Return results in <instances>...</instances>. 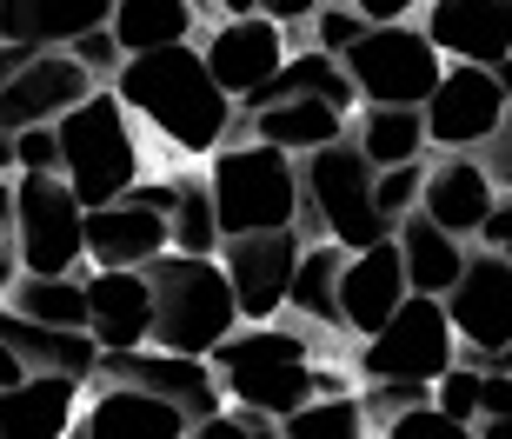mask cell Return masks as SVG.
I'll return each mask as SVG.
<instances>
[{
  "instance_id": "ba28073f",
  "label": "cell",
  "mask_w": 512,
  "mask_h": 439,
  "mask_svg": "<svg viewBox=\"0 0 512 439\" xmlns=\"http://www.w3.org/2000/svg\"><path fill=\"white\" fill-rule=\"evenodd\" d=\"M14 233L20 273H94L87 267V207L60 173H14Z\"/></svg>"
},
{
  "instance_id": "5b68a950",
  "label": "cell",
  "mask_w": 512,
  "mask_h": 439,
  "mask_svg": "<svg viewBox=\"0 0 512 439\" xmlns=\"http://www.w3.org/2000/svg\"><path fill=\"white\" fill-rule=\"evenodd\" d=\"M60 180L80 193V207H114L147 180V153H140V120L120 107L114 87H100L87 107L60 120Z\"/></svg>"
},
{
  "instance_id": "4fadbf2b",
  "label": "cell",
  "mask_w": 512,
  "mask_h": 439,
  "mask_svg": "<svg viewBox=\"0 0 512 439\" xmlns=\"http://www.w3.org/2000/svg\"><path fill=\"white\" fill-rule=\"evenodd\" d=\"M446 313L459 326V360H486V353L512 346V260L473 247L466 280L446 293Z\"/></svg>"
},
{
  "instance_id": "7a4b0ae2",
  "label": "cell",
  "mask_w": 512,
  "mask_h": 439,
  "mask_svg": "<svg viewBox=\"0 0 512 439\" xmlns=\"http://www.w3.org/2000/svg\"><path fill=\"white\" fill-rule=\"evenodd\" d=\"M320 333H306L300 320H266V326H240L220 353H213V373H220V393L227 406L253 413V420H293L306 400H326V393H353L340 386L333 366H320Z\"/></svg>"
},
{
  "instance_id": "ee69618b",
  "label": "cell",
  "mask_w": 512,
  "mask_h": 439,
  "mask_svg": "<svg viewBox=\"0 0 512 439\" xmlns=\"http://www.w3.org/2000/svg\"><path fill=\"white\" fill-rule=\"evenodd\" d=\"M479 247L499 253V260H512V193H499L493 220H486V233H479Z\"/></svg>"
},
{
  "instance_id": "c3c4849f",
  "label": "cell",
  "mask_w": 512,
  "mask_h": 439,
  "mask_svg": "<svg viewBox=\"0 0 512 439\" xmlns=\"http://www.w3.org/2000/svg\"><path fill=\"white\" fill-rule=\"evenodd\" d=\"M27 67H34V47H7V40H0V87L14 74H27Z\"/></svg>"
},
{
  "instance_id": "60d3db41",
  "label": "cell",
  "mask_w": 512,
  "mask_h": 439,
  "mask_svg": "<svg viewBox=\"0 0 512 439\" xmlns=\"http://www.w3.org/2000/svg\"><path fill=\"white\" fill-rule=\"evenodd\" d=\"M20 280V233H14V187L0 180V300Z\"/></svg>"
},
{
  "instance_id": "484cf974",
  "label": "cell",
  "mask_w": 512,
  "mask_h": 439,
  "mask_svg": "<svg viewBox=\"0 0 512 439\" xmlns=\"http://www.w3.org/2000/svg\"><path fill=\"white\" fill-rule=\"evenodd\" d=\"M240 134L306 160V153H320V147H340V140L353 134V114L326 107V100H280V107H266V114H247Z\"/></svg>"
},
{
  "instance_id": "30bf717a",
  "label": "cell",
  "mask_w": 512,
  "mask_h": 439,
  "mask_svg": "<svg viewBox=\"0 0 512 439\" xmlns=\"http://www.w3.org/2000/svg\"><path fill=\"white\" fill-rule=\"evenodd\" d=\"M300 260H306V233H300V227H286V233H247V240H227V247H220V267H227V280H233L240 320H247V326L286 320V300H293Z\"/></svg>"
},
{
  "instance_id": "f6af8a7d",
  "label": "cell",
  "mask_w": 512,
  "mask_h": 439,
  "mask_svg": "<svg viewBox=\"0 0 512 439\" xmlns=\"http://www.w3.org/2000/svg\"><path fill=\"white\" fill-rule=\"evenodd\" d=\"M127 200H140V207H153V213H167V220H173V200H180V180H140V187H133Z\"/></svg>"
},
{
  "instance_id": "d590c367",
  "label": "cell",
  "mask_w": 512,
  "mask_h": 439,
  "mask_svg": "<svg viewBox=\"0 0 512 439\" xmlns=\"http://www.w3.org/2000/svg\"><path fill=\"white\" fill-rule=\"evenodd\" d=\"M426 173H433V160H413V167H386L380 173V213H386L393 233L419 213V200H426Z\"/></svg>"
},
{
  "instance_id": "1f68e13d",
  "label": "cell",
  "mask_w": 512,
  "mask_h": 439,
  "mask_svg": "<svg viewBox=\"0 0 512 439\" xmlns=\"http://www.w3.org/2000/svg\"><path fill=\"white\" fill-rule=\"evenodd\" d=\"M227 233H220V207H213L207 173H180V200H173V253L193 260H220Z\"/></svg>"
},
{
  "instance_id": "f1b7e54d",
  "label": "cell",
  "mask_w": 512,
  "mask_h": 439,
  "mask_svg": "<svg viewBox=\"0 0 512 439\" xmlns=\"http://www.w3.org/2000/svg\"><path fill=\"white\" fill-rule=\"evenodd\" d=\"M107 27H114L127 60L133 54H167V47H193L200 7H193V0H120Z\"/></svg>"
},
{
  "instance_id": "8992f818",
  "label": "cell",
  "mask_w": 512,
  "mask_h": 439,
  "mask_svg": "<svg viewBox=\"0 0 512 439\" xmlns=\"http://www.w3.org/2000/svg\"><path fill=\"white\" fill-rule=\"evenodd\" d=\"M207 187L213 207H220V233L227 240H247V233H286L300 227V160L266 140H227V147L207 160Z\"/></svg>"
},
{
  "instance_id": "6da1fadb",
  "label": "cell",
  "mask_w": 512,
  "mask_h": 439,
  "mask_svg": "<svg viewBox=\"0 0 512 439\" xmlns=\"http://www.w3.org/2000/svg\"><path fill=\"white\" fill-rule=\"evenodd\" d=\"M114 94L153 140H167L187 160H213L227 140H240V100L213 80L200 40L193 47H167V54H133L120 67Z\"/></svg>"
},
{
  "instance_id": "f907efd6",
  "label": "cell",
  "mask_w": 512,
  "mask_h": 439,
  "mask_svg": "<svg viewBox=\"0 0 512 439\" xmlns=\"http://www.w3.org/2000/svg\"><path fill=\"white\" fill-rule=\"evenodd\" d=\"M220 20H247V14H266V0H213Z\"/></svg>"
},
{
  "instance_id": "681fc988",
  "label": "cell",
  "mask_w": 512,
  "mask_h": 439,
  "mask_svg": "<svg viewBox=\"0 0 512 439\" xmlns=\"http://www.w3.org/2000/svg\"><path fill=\"white\" fill-rule=\"evenodd\" d=\"M20 380H34V373H27V366H20V360H14V346L0 340V393H14V386H20Z\"/></svg>"
},
{
  "instance_id": "816d5d0a",
  "label": "cell",
  "mask_w": 512,
  "mask_h": 439,
  "mask_svg": "<svg viewBox=\"0 0 512 439\" xmlns=\"http://www.w3.org/2000/svg\"><path fill=\"white\" fill-rule=\"evenodd\" d=\"M14 127H7V120H0V180H14Z\"/></svg>"
},
{
  "instance_id": "7c38bea8",
  "label": "cell",
  "mask_w": 512,
  "mask_h": 439,
  "mask_svg": "<svg viewBox=\"0 0 512 439\" xmlns=\"http://www.w3.org/2000/svg\"><path fill=\"white\" fill-rule=\"evenodd\" d=\"M100 380L107 386H140L153 400L180 406L193 426L227 413V393H220V373L213 360H187V353H160V346H140V353H107L100 360Z\"/></svg>"
},
{
  "instance_id": "e575fe53",
  "label": "cell",
  "mask_w": 512,
  "mask_h": 439,
  "mask_svg": "<svg viewBox=\"0 0 512 439\" xmlns=\"http://www.w3.org/2000/svg\"><path fill=\"white\" fill-rule=\"evenodd\" d=\"M306 47H320V54H333V60H346L353 47H360L366 34H373V20L360 14V7H346V0H326L320 14H313V27H306Z\"/></svg>"
},
{
  "instance_id": "8fae6325",
  "label": "cell",
  "mask_w": 512,
  "mask_h": 439,
  "mask_svg": "<svg viewBox=\"0 0 512 439\" xmlns=\"http://www.w3.org/2000/svg\"><path fill=\"white\" fill-rule=\"evenodd\" d=\"M506 87H499L493 67H466V60H446V80L439 94L426 100V134L433 153H479L486 140L506 127Z\"/></svg>"
},
{
  "instance_id": "d6a6232c",
  "label": "cell",
  "mask_w": 512,
  "mask_h": 439,
  "mask_svg": "<svg viewBox=\"0 0 512 439\" xmlns=\"http://www.w3.org/2000/svg\"><path fill=\"white\" fill-rule=\"evenodd\" d=\"M280 439H373V420H366V406H360V386H353V393L306 400L293 420H280Z\"/></svg>"
},
{
  "instance_id": "d4e9b609",
  "label": "cell",
  "mask_w": 512,
  "mask_h": 439,
  "mask_svg": "<svg viewBox=\"0 0 512 439\" xmlns=\"http://www.w3.org/2000/svg\"><path fill=\"white\" fill-rule=\"evenodd\" d=\"M346 260H353V253L333 247V240H306V260H300V280H293V300H286V320H300L306 333H320V340L360 346L353 333H346V313H340Z\"/></svg>"
},
{
  "instance_id": "ac0fdd59",
  "label": "cell",
  "mask_w": 512,
  "mask_h": 439,
  "mask_svg": "<svg viewBox=\"0 0 512 439\" xmlns=\"http://www.w3.org/2000/svg\"><path fill=\"white\" fill-rule=\"evenodd\" d=\"M493 207H499V187H493V173L479 167V153H439L433 173H426L419 213L473 247L479 233H486V220H493Z\"/></svg>"
},
{
  "instance_id": "9a60e30c",
  "label": "cell",
  "mask_w": 512,
  "mask_h": 439,
  "mask_svg": "<svg viewBox=\"0 0 512 439\" xmlns=\"http://www.w3.org/2000/svg\"><path fill=\"white\" fill-rule=\"evenodd\" d=\"M94 94H100V80L87 74L67 47H60V54H34L27 74H14L0 87V120H7L14 134H27V127H60V120L74 114V107H87Z\"/></svg>"
},
{
  "instance_id": "7dc6e473",
  "label": "cell",
  "mask_w": 512,
  "mask_h": 439,
  "mask_svg": "<svg viewBox=\"0 0 512 439\" xmlns=\"http://www.w3.org/2000/svg\"><path fill=\"white\" fill-rule=\"evenodd\" d=\"M320 7H326V0H266V14L280 20V27H306Z\"/></svg>"
},
{
  "instance_id": "cb8c5ba5",
  "label": "cell",
  "mask_w": 512,
  "mask_h": 439,
  "mask_svg": "<svg viewBox=\"0 0 512 439\" xmlns=\"http://www.w3.org/2000/svg\"><path fill=\"white\" fill-rule=\"evenodd\" d=\"M0 340L14 346V360L27 366V373H60V380H100V340L94 333H60V326H40V320H20V313H7L0 306Z\"/></svg>"
},
{
  "instance_id": "bcb514c9",
  "label": "cell",
  "mask_w": 512,
  "mask_h": 439,
  "mask_svg": "<svg viewBox=\"0 0 512 439\" xmlns=\"http://www.w3.org/2000/svg\"><path fill=\"white\" fill-rule=\"evenodd\" d=\"M346 7H360L373 27H393V20H406L413 7H426V0H346Z\"/></svg>"
},
{
  "instance_id": "d6986e66",
  "label": "cell",
  "mask_w": 512,
  "mask_h": 439,
  "mask_svg": "<svg viewBox=\"0 0 512 439\" xmlns=\"http://www.w3.org/2000/svg\"><path fill=\"white\" fill-rule=\"evenodd\" d=\"M413 300V280H406V253L399 240H380L346 260V280H340V313H346V333L353 340H373L399 306Z\"/></svg>"
},
{
  "instance_id": "44dd1931",
  "label": "cell",
  "mask_w": 512,
  "mask_h": 439,
  "mask_svg": "<svg viewBox=\"0 0 512 439\" xmlns=\"http://www.w3.org/2000/svg\"><path fill=\"white\" fill-rule=\"evenodd\" d=\"M87 380H60V373H34L14 393H0V439H74L80 413H87Z\"/></svg>"
},
{
  "instance_id": "603a6c76",
  "label": "cell",
  "mask_w": 512,
  "mask_h": 439,
  "mask_svg": "<svg viewBox=\"0 0 512 439\" xmlns=\"http://www.w3.org/2000/svg\"><path fill=\"white\" fill-rule=\"evenodd\" d=\"M120 0H0V40L7 47H34V54H60L80 34H94L114 20Z\"/></svg>"
},
{
  "instance_id": "e0dca14e",
  "label": "cell",
  "mask_w": 512,
  "mask_h": 439,
  "mask_svg": "<svg viewBox=\"0 0 512 439\" xmlns=\"http://www.w3.org/2000/svg\"><path fill=\"white\" fill-rule=\"evenodd\" d=\"M167 253H173L167 213L140 207V200H114V207L87 213V267L94 273H147Z\"/></svg>"
},
{
  "instance_id": "b9f144b4",
  "label": "cell",
  "mask_w": 512,
  "mask_h": 439,
  "mask_svg": "<svg viewBox=\"0 0 512 439\" xmlns=\"http://www.w3.org/2000/svg\"><path fill=\"white\" fill-rule=\"evenodd\" d=\"M479 167L493 173V187H499V193H512V114H506V127H499V134L479 147Z\"/></svg>"
},
{
  "instance_id": "db71d44e",
  "label": "cell",
  "mask_w": 512,
  "mask_h": 439,
  "mask_svg": "<svg viewBox=\"0 0 512 439\" xmlns=\"http://www.w3.org/2000/svg\"><path fill=\"white\" fill-rule=\"evenodd\" d=\"M493 74H499V87H506V107H512V60H506V67H493Z\"/></svg>"
},
{
  "instance_id": "2e32d148",
  "label": "cell",
  "mask_w": 512,
  "mask_h": 439,
  "mask_svg": "<svg viewBox=\"0 0 512 439\" xmlns=\"http://www.w3.org/2000/svg\"><path fill=\"white\" fill-rule=\"evenodd\" d=\"M419 27L446 60H466V67L512 60V0H426Z\"/></svg>"
},
{
  "instance_id": "f35d334b",
  "label": "cell",
  "mask_w": 512,
  "mask_h": 439,
  "mask_svg": "<svg viewBox=\"0 0 512 439\" xmlns=\"http://www.w3.org/2000/svg\"><path fill=\"white\" fill-rule=\"evenodd\" d=\"M380 439H479V426H459L453 413H439V406H419V413L393 420Z\"/></svg>"
},
{
  "instance_id": "4316f807",
  "label": "cell",
  "mask_w": 512,
  "mask_h": 439,
  "mask_svg": "<svg viewBox=\"0 0 512 439\" xmlns=\"http://www.w3.org/2000/svg\"><path fill=\"white\" fill-rule=\"evenodd\" d=\"M280 100H326V107H340V114H360V87L346 80V60L320 54V47H300V54L286 60L280 74L266 80L247 107H240V120L266 114V107H280Z\"/></svg>"
},
{
  "instance_id": "3957f363",
  "label": "cell",
  "mask_w": 512,
  "mask_h": 439,
  "mask_svg": "<svg viewBox=\"0 0 512 439\" xmlns=\"http://www.w3.org/2000/svg\"><path fill=\"white\" fill-rule=\"evenodd\" d=\"M147 280H153V346H160V353L213 360V353L247 326L220 260L167 253V260H153V267H147Z\"/></svg>"
},
{
  "instance_id": "74e56055",
  "label": "cell",
  "mask_w": 512,
  "mask_h": 439,
  "mask_svg": "<svg viewBox=\"0 0 512 439\" xmlns=\"http://www.w3.org/2000/svg\"><path fill=\"white\" fill-rule=\"evenodd\" d=\"M67 54H74L80 67H87V74L100 80V87H114V80H120V67H127V54H120L114 27H94V34H80L74 47H67Z\"/></svg>"
},
{
  "instance_id": "ab89813d",
  "label": "cell",
  "mask_w": 512,
  "mask_h": 439,
  "mask_svg": "<svg viewBox=\"0 0 512 439\" xmlns=\"http://www.w3.org/2000/svg\"><path fill=\"white\" fill-rule=\"evenodd\" d=\"M14 167L20 173H60V127H27V134H14Z\"/></svg>"
},
{
  "instance_id": "f546056e",
  "label": "cell",
  "mask_w": 512,
  "mask_h": 439,
  "mask_svg": "<svg viewBox=\"0 0 512 439\" xmlns=\"http://www.w3.org/2000/svg\"><path fill=\"white\" fill-rule=\"evenodd\" d=\"M353 147L373 167H413L433 160V134H426V107H360L353 114Z\"/></svg>"
},
{
  "instance_id": "ffe728a7",
  "label": "cell",
  "mask_w": 512,
  "mask_h": 439,
  "mask_svg": "<svg viewBox=\"0 0 512 439\" xmlns=\"http://www.w3.org/2000/svg\"><path fill=\"white\" fill-rule=\"evenodd\" d=\"M87 333L100 353L153 346V280L147 273H87Z\"/></svg>"
},
{
  "instance_id": "9c48e42d",
  "label": "cell",
  "mask_w": 512,
  "mask_h": 439,
  "mask_svg": "<svg viewBox=\"0 0 512 439\" xmlns=\"http://www.w3.org/2000/svg\"><path fill=\"white\" fill-rule=\"evenodd\" d=\"M346 80L360 87V107H426L446 80V54L426 40V27L393 20L346 54Z\"/></svg>"
},
{
  "instance_id": "52a82bcc",
  "label": "cell",
  "mask_w": 512,
  "mask_h": 439,
  "mask_svg": "<svg viewBox=\"0 0 512 439\" xmlns=\"http://www.w3.org/2000/svg\"><path fill=\"white\" fill-rule=\"evenodd\" d=\"M353 366H360V380H419V386H439L459 366V326H453V313H446V300L413 293V300L399 306L373 340L353 346Z\"/></svg>"
},
{
  "instance_id": "83f0119b",
  "label": "cell",
  "mask_w": 512,
  "mask_h": 439,
  "mask_svg": "<svg viewBox=\"0 0 512 439\" xmlns=\"http://www.w3.org/2000/svg\"><path fill=\"white\" fill-rule=\"evenodd\" d=\"M393 240H399V253H406V280H413V293H426V300H446V293L466 280V260H473V247H466V240H453L446 227H433L426 213H413V220H406Z\"/></svg>"
},
{
  "instance_id": "277c9868",
  "label": "cell",
  "mask_w": 512,
  "mask_h": 439,
  "mask_svg": "<svg viewBox=\"0 0 512 439\" xmlns=\"http://www.w3.org/2000/svg\"><path fill=\"white\" fill-rule=\"evenodd\" d=\"M300 187H306V200H300L306 240H333L346 253H366V247H380V240H393V227H386V213H380V167L353 147V134L340 147L306 153Z\"/></svg>"
},
{
  "instance_id": "7bdbcfd3",
  "label": "cell",
  "mask_w": 512,
  "mask_h": 439,
  "mask_svg": "<svg viewBox=\"0 0 512 439\" xmlns=\"http://www.w3.org/2000/svg\"><path fill=\"white\" fill-rule=\"evenodd\" d=\"M253 433H260V420H253V413H240V406H227V413L200 420L187 439H253Z\"/></svg>"
},
{
  "instance_id": "7402d4cb",
  "label": "cell",
  "mask_w": 512,
  "mask_h": 439,
  "mask_svg": "<svg viewBox=\"0 0 512 439\" xmlns=\"http://www.w3.org/2000/svg\"><path fill=\"white\" fill-rule=\"evenodd\" d=\"M187 433H193V420L180 413V406L153 400V393H140V386L94 380L74 439H187Z\"/></svg>"
},
{
  "instance_id": "8d00e7d4",
  "label": "cell",
  "mask_w": 512,
  "mask_h": 439,
  "mask_svg": "<svg viewBox=\"0 0 512 439\" xmlns=\"http://www.w3.org/2000/svg\"><path fill=\"white\" fill-rule=\"evenodd\" d=\"M433 406H439V413H453L459 426H479V420H486V373L459 360L453 373L439 380V400Z\"/></svg>"
},
{
  "instance_id": "5bb4252c",
  "label": "cell",
  "mask_w": 512,
  "mask_h": 439,
  "mask_svg": "<svg viewBox=\"0 0 512 439\" xmlns=\"http://www.w3.org/2000/svg\"><path fill=\"white\" fill-rule=\"evenodd\" d=\"M200 54H207L213 80L227 87L240 107H247L253 94H260L266 80L280 74L286 60V27L273 14H247V20H213L207 34H200Z\"/></svg>"
},
{
  "instance_id": "f5cc1de1",
  "label": "cell",
  "mask_w": 512,
  "mask_h": 439,
  "mask_svg": "<svg viewBox=\"0 0 512 439\" xmlns=\"http://www.w3.org/2000/svg\"><path fill=\"white\" fill-rule=\"evenodd\" d=\"M479 439H512V426L506 420H486V426H479Z\"/></svg>"
},
{
  "instance_id": "4dcf8cb0",
  "label": "cell",
  "mask_w": 512,
  "mask_h": 439,
  "mask_svg": "<svg viewBox=\"0 0 512 439\" xmlns=\"http://www.w3.org/2000/svg\"><path fill=\"white\" fill-rule=\"evenodd\" d=\"M7 313L20 320H40V326H60V333H87V273H20L14 287H7Z\"/></svg>"
},
{
  "instance_id": "836d02e7",
  "label": "cell",
  "mask_w": 512,
  "mask_h": 439,
  "mask_svg": "<svg viewBox=\"0 0 512 439\" xmlns=\"http://www.w3.org/2000/svg\"><path fill=\"white\" fill-rule=\"evenodd\" d=\"M433 400H439V386H419V380H360V406H366V420H373V439Z\"/></svg>"
}]
</instances>
